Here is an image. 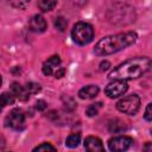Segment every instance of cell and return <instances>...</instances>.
I'll use <instances>...</instances> for the list:
<instances>
[{
  "label": "cell",
  "instance_id": "obj_2",
  "mask_svg": "<svg viewBox=\"0 0 152 152\" xmlns=\"http://www.w3.org/2000/svg\"><path fill=\"white\" fill-rule=\"evenodd\" d=\"M137 40V33L128 31V32H124V33H118V34H113V36H108L102 38L96 45H95V53L97 56H107V55H112L115 53L127 46H129L131 44H133Z\"/></svg>",
  "mask_w": 152,
  "mask_h": 152
},
{
  "label": "cell",
  "instance_id": "obj_20",
  "mask_svg": "<svg viewBox=\"0 0 152 152\" xmlns=\"http://www.w3.org/2000/svg\"><path fill=\"white\" fill-rule=\"evenodd\" d=\"M25 89H26V91L28 93V94H37V93H39L40 91V84L39 83H34V82H28L27 84H26V87H25Z\"/></svg>",
  "mask_w": 152,
  "mask_h": 152
},
{
  "label": "cell",
  "instance_id": "obj_23",
  "mask_svg": "<svg viewBox=\"0 0 152 152\" xmlns=\"http://www.w3.org/2000/svg\"><path fill=\"white\" fill-rule=\"evenodd\" d=\"M43 72H44V75H46V76H49V75H51V74H53V69L51 68V66H49L48 64H43Z\"/></svg>",
  "mask_w": 152,
  "mask_h": 152
},
{
  "label": "cell",
  "instance_id": "obj_7",
  "mask_svg": "<svg viewBox=\"0 0 152 152\" xmlns=\"http://www.w3.org/2000/svg\"><path fill=\"white\" fill-rule=\"evenodd\" d=\"M128 89V84L126 83V81H121V80H114V82H110L106 88H104V93L108 97L114 99L118 97L120 95H124Z\"/></svg>",
  "mask_w": 152,
  "mask_h": 152
},
{
  "label": "cell",
  "instance_id": "obj_10",
  "mask_svg": "<svg viewBox=\"0 0 152 152\" xmlns=\"http://www.w3.org/2000/svg\"><path fill=\"white\" fill-rule=\"evenodd\" d=\"M11 94L13 96H15L20 101H26V100H28V96H30V94L26 91V89L24 87H21L17 82L12 83V86H11Z\"/></svg>",
  "mask_w": 152,
  "mask_h": 152
},
{
  "label": "cell",
  "instance_id": "obj_3",
  "mask_svg": "<svg viewBox=\"0 0 152 152\" xmlns=\"http://www.w3.org/2000/svg\"><path fill=\"white\" fill-rule=\"evenodd\" d=\"M71 37H72V40L76 44L86 45V44H89L93 40L94 30H93L91 25H89L88 23L80 21V23L74 25L72 31H71Z\"/></svg>",
  "mask_w": 152,
  "mask_h": 152
},
{
  "label": "cell",
  "instance_id": "obj_16",
  "mask_svg": "<svg viewBox=\"0 0 152 152\" xmlns=\"http://www.w3.org/2000/svg\"><path fill=\"white\" fill-rule=\"evenodd\" d=\"M62 101H63V106L66 110L69 112H72L75 108H76V102L72 97H69V96H63L62 97Z\"/></svg>",
  "mask_w": 152,
  "mask_h": 152
},
{
  "label": "cell",
  "instance_id": "obj_15",
  "mask_svg": "<svg viewBox=\"0 0 152 152\" xmlns=\"http://www.w3.org/2000/svg\"><path fill=\"white\" fill-rule=\"evenodd\" d=\"M56 5H57V1H50V0H42V1H38V7H39L43 12L51 11Z\"/></svg>",
  "mask_w": 152,
  "mask_h": 152
},
{
  "label": "cell",
  "instance_id": "obj_28",
  "mask_svg": "<svg viewBox=\"0 0 152 152\" xmlns=\"http://www.w3.org/2000/svg\"><path fill=\"white\" fill-rule=\"evenodd\" d=\"M5 147V139H4V137L0 134V150H2Z\"/></svg>",
  "mask_w": 152,
  "mask_h": 152
},
{
  "label": "cell",
  "instance_id": "obj_14",
  "mask_svg": "<svg viewBox=\"0 0 152 152\" xmlns=\"http://www.w3.org/2000/svg\"><path fill=\"white\" fill-rule=\"evenodd\" d=\"M80 141H81V137H80V134L74 133V134H70V135L66 138V140H65V145H66L68 147H70V148H75V147L78 146Z\"/></svg>",
  "mask_w": 152,
  "mask_h": 152
},
{
  "label": "cell",
  "instance_id": "obj_13",
  "mask_svg": "<svg viewBox=\"0 0 152 152\" xmlns=\"http://www.w3.org/2000/svg\"><path fill=\"white\" fill-rule=\"evenodd\" d=\"M14 102V97L11 93H2L0 94V112L8 104H12Z\"/></svg>",
  "mask_w": 152,
  "mask_h": 152
},
{
  "label": "cell",
  "instance_id": "obj_6",
  "mask_svg": "<svg viewBox=\"0 0 152 152\" xmlns=\"http://www.w3.org/2000/svg\"><path fill=\"white\" fill-rule=\"evenodd\" d=\"M132 144H133V140L131 137L118 135L112 138L108 141V147L112 152H125L132 146Z\"/></svg>",
  "mask_w": 152,
  "mask_h": 152
},
{
  "label": "cell",
  "instance_id": "obj_18",
  "mask_svg": "<svg viewBox=\"0 0 152 152\" xmlns=\"http://www.w3.org/2000/svg\"><path fill=\"white\" fill-rule=\"evenodd\" d=\"M32 152H56V148H55L51 144L45 142V144H40V145H38L36 148H33Z\"/></svg>",
  "mask_w": 152,
  "mask_h": 152
},
{
  "label": "cell",
  "instance_id": "obj_21",
  "mask_svg": "<svg viewBox=\"0 0 152 152\" xmlns=\"http://www.w3.org/2000/svg\"><path fill=\"white\" fill-rule=\"evenodd\" d=\"M45 64H48L49 66H51V68L53 69L55 66H58V65L61 64V58H59V56H57V55L51 56V57L45 62Z\"/></svg>",
  "mask_w": 152,
  "mask_h": 152
},
{
  "label": "cell",
  "instance_id": "obj_9",
  "mask_svg": "<svg viewBox=\"0 0 152 152\" xmlns=\"http://www.w3.org/2000/svg\"><path fill=\"white\" fill-rule=\"evenodd\" d=\"M28 26H30V30L31 31L37 32V33H40V32H44L46 30V21H45V19L42 15L36 14V15H33L30 19Z\"/></svg>",
  "mask_w": 152,
  "mask_h": 152
},
{
  "label": "cell",
  "instance_id": "obj_1",
  "mask_svg": "<svg viewBox=\"0 0 152 152\" xmlns=\"http://www.w3.org/2000/svg\"><path fill=\"white\" fill-rule=\"evenodd\" d=\"M151 69V59L148 57H134L125 61L115 66L108 75L110 80H133L145 75Z\"/></svg>",
  "mask_w": 152,
  "mask_h": 152
},
{
  "label": "cell",
  "instance_id": "obj_8",
  "mask_svg": "<svg viewBox=\"0 0 152 152\" xmlns=\"http://www.w3.org/2000/svg\"><path fill=\"white\" fill-rule=\"evenodd\" d=\"M84 148H86V152H104L102 141L97 137H93V135H89L86 138Z\"/></svg>",
  "mask_w": 152,
  "mask_h": 152
},
{
  "label": "cell",
  "instance_id": "obj_17",
  "mask_svg": "<svg viewBox=\"0 0 152 152\" xmlns=\"http://www.w3.org/2000/svg\"><path fill=\"white\" fill-rule=\"evenodd\" d=\"M101 107H102V103H101V102L93 103V104H90V106L87 108L86 114H87L88 116H94V115H96V114L99 113V110L101 109Z\"/></svg>",
  "mask_w": 152,
  "mask_h": 152
},
{
  "label": "cell",
  "instance_id": "obj_4",
  "mask_svg": "<svg viewBox=\"0 0 152 152\" xmlns=\"http://www.w3.org/2000/svg\"><path fill=\"white\" fill-rule=\"evenodd\" d=\"M116 108L128 115H134L137 114V112L140 108V99L138 95L132 94V95H127L124 99H121L120 101H118L116 103Z\"/></svg>",
  "mask_w": 152,
  "mask_h": 152
},
{
  "label": "cell",
  "instance_id": "obj_12",
  "mask_svg": "<svg viewBox=\"0 0 152 152\" xmlns=\"http://www.w3.org/2000/svg\"><path fill=\"white\" fill-rule=\"evenodd\" d=\"M126 128H127L126 124L120 119L110 120L109 124H108V129L112 133H120V132H124Z\"/></svg>",
  "mask_w": 152,
  "mask_h": 152
},
{
  "label": "cell",
  "instance_id": "obj_19",
  "mask_svg": "<svg viewBox=\"0 0 152 152\" xmlns=\"http://www.w3.org/2000/svg\"><path fill=\"white\" fill-rule=\"evenodd\" d=\"M66 26H68V21H66V19L64 17H57L55 19V27L58 31H62L63 32L66 28Z\"/></svg>",
  "mask_w": 152,
  "mask_h": 152
},
{
  "label": "cell",
  "instance_id": "obj_11",
  "mask_svg": "<svg viewBox=\"0 0 152 152\" xmlns=\"http://www.w3.org/2000/svg\"><path fill=\"white\" fill-rule=\"evenodd\" d=\"M99 94V87L95 86V84H89V86H86L84 88H82L80 91H78V96L81 99H94L96 95Z\"/></svg>",
  "mask_w": 152,
  "mask_h": 152
},
{
  "label": "cell",
  "instance_id": "obj_26",
  "mask_svg": "<svg viewBox=\"0 0 152 152\" xmlns=\"http://www.w3.org/2000/svg\"><path fill=\"white\" fill-rule=\"evenodd\" d=\"M64 74H65V70H64L63 68L57 69V70L53 72V75H55V77H56V78H61V77H63V76H64Z\"/></svg>",
  "mask_w": 152,
  "mask_h": 152
},
{
  "label": "cell",
  "instance_id": "obj_5",
  "mask_svg": "<svg viewBox=\"0 0 152 152\" xmlns=\"http://www.w3.org/2000/svg\"><path fill=\"white\" fill-rule=\"evenodd\" d=\"M5 124L14 131H23L25 128V115L23 110L19 108L12 109L5 119Z\"/></svg>",
  "mask_w": 152,
  "mask_h": 152
},
{
  "label": "cell",
  "instance_id": "obj_22",
  "mask_svg": "<svg viewBox=\"0 0 152 152\" xmlns=\"http://www.w3.org/2000/svg\"><path fill=\"white\" fill-rule=\"evenodd\" d=\"M151 108H152V103H148V104H147V107H146V112H145V119H146L147 121H151V120H152Z\"/></svg>",
  "mask_w": 152,
  "mask_h": 152
},
{
  "label": "cell",
  "instance_id": "obj_24",
  "mask_svg": "<svg viewBox=\"0 0 152 152\" xmlns=\"http://www.w3.org/2000/svg\"><path fill=\"white\" fill-rule=\"evenodd\" d=\"M36 108H37L38 110H44V109L46 108V102L43 101V100H38V101L36 102Z\"/></svg>",
  "mask_w": 152,
  "mask_h": 152
},
{
  "label": "cell",
  "instance_id": "obj_27",
  "mask_svg": "<svg viewBox=\"0 0 152 152\" xmlns=\"http://www.w3.org/2000/svg\"><path fill=\"white\" fill-rule=\"evenodd\" d=\"M144 152H152V144L151 142H146L144 146Z\"/></svg>",
  "mask_w": 152,
  "mask_h": 152
},
{
  "label": "cell",
  "instance_id": "obj_25",
  "mask_svg": "<svg viewBox=\"0 0 152 152\" xmlns=\"http://www.w3.org/2000/svg\"><path fill=\"white\" fill-rule=\"evenodd\" d=\"M109 66H110V63H109L108 61H104V62H101V63H100V70H101V71L108 70Z\"/></svg>",
  "mask_w": 152,
  "mask_h": 152
},
{
  "label": "cell",
  "instance_id": "obj_29",
  "mask_svg": "<svg viewBox=\"0 0 152 152\" xmlns=\"http://www.w3.org/2000/svg\"><path fill=\"white\" fill-rule=\"evenodd\" d=\"M1 83H2V80H1V76H0V87H1Z\"/></svg>",
  "mask_w": 152,
  "mask_h": 152
}]
</instances>
